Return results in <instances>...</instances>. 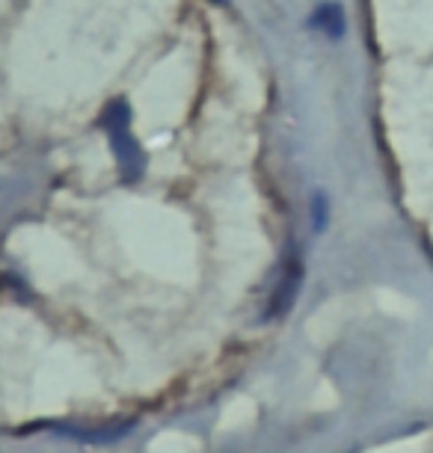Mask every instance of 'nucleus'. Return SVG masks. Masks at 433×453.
<instances>
[{
    "mask_svg": "<svg viewBox=\"0 0 433 453\" xmlns=\"http://www.w3.org/2000/svg\"><path fill=\"white\" fill-rule=\"evenodd\" d=\"M297 285H300V267H291V273H288V276L282 279V285L276 288V296H274V305H270V314L288 311V305L294 303Z\"/></svg>",
    "mask_w": 433,
    "mask_h": 453,
    "instance_id": "3",
    "label": "nucleus"
},
{
    "mask_svg": "<svg viewBox=\"0 0 433 453\" xmlns=\"http://www.w3.org/2000/svg\"><path fill=\"white\" fill-rule=\"evenodd\" d=\"M312 24H315L318 30H324L327 36L338 39L344 33V12L338 4H324L321 10L312 15Z\"/></svg>",
    "mask_w": 433,
    "mask_h": 453,
    "instance_id": "2",
    "label": "nucleus"
},
{
    "mask_svg": "<svg viewBox=\"0 0 433 453\" xmlns=\"http://www.w3.org/2000/svg\"><path fill=\"white\" fill-rule=\"evenodd\" d=\"M327 222V202L324 196H315V228H324Z\"/></svg>",
    "mask_w": 433,
    "mask_h": 453,
    "instance_id": "4",
    "label": "nucleus"
},
{
    "mask_svg": "<svg viewBox=\"0 0 433 453\" xmlns=\"http://www.w3.org/2000/svg\"><path fill=\"white\" fill-rule=\"evenodd\" d=\"M101 125L110 136V149H113V157L122 175L134 181V178L143 175V166H146V157H143V149L140 142L134 140L131 134V110L125 104L122 98L119 101H110L104 116H101Z\"/></svg>",
    "mask_w": 433,
    "mask_h": 453,
    "instance_id": "1",
    "label": "nucleus"
}]
</instances>
